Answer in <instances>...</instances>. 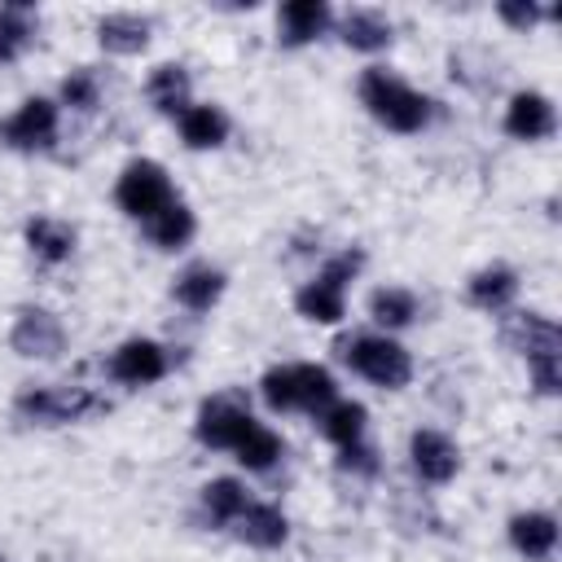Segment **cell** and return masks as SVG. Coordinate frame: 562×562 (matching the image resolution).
<instances>
[{
	"label": "cell",
	"instance_id": "6da1fadb",
	"mask_svg": "<svg viewBox=\"0 0 562 562\" xmlns=\"http://www.w3.org/2000/svg\"><path fill=\"white\" fill-rule=\"evenodd\" d=\"M360 101L369 105V114L378 119V123H386L391 132H417L422 123H426V114H430V101L426 97H417L413 88H404L395 75H386V70H364V79H360Z\"/></svg>",
	"mask_w": 562,
	"mask_h": 562
},
{
	"label": "cell",
	"instance_id": "7a4b0ae2",
	"mask_svg": "<svg viewBox=\"0 0 562 562\" xmlns=\"http://www.w3.org/2000/svg\"><path fill=\"white\" fill-rule=\"evenodd\" d=\"M263 400L281 413V408H329L334 404V378L321 364H281L263 373Z\"/></svg>",
	"mask_w": 562,
	"mask_h": 562
},
{
	"label": "cell",
	"instance_id": "3957f363",
	"mask_svg": "<svg viewBox=\"0 0 562 562\" xmlns=\"http://www.w3.org/2000/svg\"><path fill=\"white\" fill-rule=\"evenodd\" d=\"M342 356L356 373H364L369 382L378 386H404L413 378V360L400 342L391 338H356V342H342Z\"/></svg>",
	"mask_w": 562,
	"mask_h": 562
},
{
	"label": "cell",
	"instance_id": "277c9868",
	"mask_svg": "<svg viewBox=\"0 0 562 562\" xmlns=\"http://www.w3.org/2000/svg\"><path fill=\"white\" fill-rule=\"evenodd\" d=\"M114 198H119V206H123L127 215H136V220H149V215H158L167 202H176V198H171V184H167V171H162L158 162H149V158L127 162V171L119 176Z\"/></svg>",
	"mask_w": 562,
	"mask_h": 562
},
{
	"label": "cell",
	"instance_id": "5b68a950",
	"mask_svg": "<svg viewBox=\"0 0 562 562\" xmlns=\"http://www.w3.org/2000/svg\"><path fill=\"white\" fill-rule=\"evenodd\" d=\"M105 408L97 395L88 391H66V386H40V391H22L18 395V413L31 417V422H75L83 413H97Z\"/></svg>",
	"mask_w": 562,
	"mask_h": 562
},
{
	"label": "cell",
	"instance_id": "8992f818",
	"mask_svg": "<svg viewBox=\"0 0 562 562\" xmlns=\"http://www.w3.org/2000/svg\"><path fill=\"white\" fill-rule=\"evenodd\" d=\"M501 338H505L514 351H522L531 364L562 356V334H558V325L544 321V316H536V312H514V316H505V321H501Z\"/></svg>",
	"mask_w": 562,
	"mask_h": 562
},
{
	"label": "cell",
	"instance_id": "52a82bcc",
	"mask_svg": "<svg viewBox=\"0 0 562 562\" xmlns=\"http://www.w3.org/2000/svg\"><path fill=\"white\" fill-rule=\"evenodd\" d=\"M53 136H57V105L44 97L22 101L18 114L0 123V140L13 149H44V145H53Z\"/></svg>",
	"mask_w": 562,
	"mask_h": 562
},
{
	"label": "cell",
	"instance_id": "ba28073f",
	"mask_svg": "<svg viewBox=\"0 0 562 562\" xmlns=\"http://www.w3.org/2000/svg\"><path fill=\"white\" fill-rule=\"evenodd\" d=\"M255 426V417L233 400V395H215L202 404L198 413V439L211 448H237V439Z\"/></svg>",
	"mask_w": 562,
	"mask_h": 562
},
{
	"label": "cell",
	"instance_id": "9c48e42d",
	"mask_svg": "<svg viewBox=\"0 0 562 562\" xmlns=\"http://www.w3.org/2000/svg\"><path fill=\"white\" fill-rule=\"evenodd\" d=\"M61 342L66 338H61V325H57L53 312H44V307H22L18 312V321H13V351L53 360V356H61Z\"/></svg>",
	"mask_w": 562,
	"mask_h": 562
},
{
	"label": "cell",
	"instance_id": "30bf717a",
	"mask_svg": "<svg viewBox=\"0 0 562 562\" xmlns=\"http://www.w3.org/2000/svg\"><path fill=\"white\" fill-rule=\"evenodd\" d=\"M110 373H114L123 386H149V382H158V378L167 373V356H162L158 342L132 338V342H123V347L114 351Z\"/></svg>",
	"mask_w": 562,
	"mask_h": 562
},
{
	"label": "cell",
	"instance_id": "8fae6325",
	"mask_svg": "<svg viewBox=\"0 0 562 562\" xmlns=\"http://www.w3.org/2000/svg\"><path fill=\"white\" fill-rule=\"evenodd\" d=\"M408 448H413V470H417L426 483H448V479L457 474V448H452L443 435L417 430Z\"/></svg>",
	"mask_w": 562,
	"mask_h": 562
},
{
	"label": "cell",
	"instance_id": "7c38bea8",
	"mask_svg": "<svg viewBox=\"0 0 562 562\" xmlns=\"http://www.w3.org/2000/svg\"><path fill=\"white\" fill-rule=\"evenodd\" d=\"M505 132L518 136V140H540L553 132V105L540 97V92H518L509 101V114H505Z\"/></svg>",
	"mask_w": 562,
	"mask_h": 562
},
{
	"label": "cell",
	"instance_id": "4fadbf2b",
	"mask_svg": "<svg viewBox=\"0 0 562 562\" xmlns=\"http://www.w3.org/2000/svg\"><path fill=\"white\" fill-rule=\"evenodd\" d=\"M325 22H329V4L325 0H290V4H281V18H277L285 44L316 40L325 31Z\"/></svg>",
	"mask_w": 562,
	"mask_h": 562
},
{
	"label": "cell",
	"instance_id": "5bb4252c",
	"mask_svg": "<svg viewBox=\"0 0 562 562\" xmlns=\"http://www.w3.org/2000/svg\"><path fill=\"white\" fill-rule=\"evenodd\" d=\"M233 527H237V536H241L246 544H259V549H277V544L285 540V518H281L277 505H255V501H246V509L233 518Z\"/></svg>",
	"mask_w": 562,
	"mask_h": 562
},
{
	"label": "cell",
	"instance_id": "9a60e30c",
	"mask_svg": "<svg viewBox=\"0 0 562 562\" xmlns=\"http://www.w3.org/2000/svg\"><path fill=\"white\" fill-rule=\"evenodd\" d=\"M509 540H514V549L527 553V558H549L553 544H558V522H553L549 514H518V518L509 522Z\"/></svg>",
	"mask_w": 562,
	"mask_h": 562
},
{
	"label": "cell",
	"instance_id": "2e32d148",
	"mask_svg": "<svg viewBox=\"0 0 562 562\" xmlns=\"http://www.w3.org/2000/svg\"><path fill=\"white\" fill-rule=\"evenodd\" d=\"M97 35H101V48L110 53H140L149 44V22L136 13H110L97 22Z\"/></svg>",
	"mask_w": 562,
	"mask_h": 562
},
{
	"label": "cell",
	"instance_id": "e0dca14e",
	"mask_svg": "<svg viewBox=\"0 0 562 562\" xmlns=\"http://www.w3.org/2000/svg\"><path fill=\"white\" fill-rule=\"evenodd\" d=\"M145 228H149V241H154V246L176 250V246H184V241L193 237V211L180 206V202H167L158 215L145 220Z\"/></svg>",
	"mask_w": 562,
	"mask_h": 562
},
{
	"label": "cell",
	"instance_id": "ac0fdd59",
	"mask_svg": "<svg viewBox=\"0 0 562 562\" xmlns=\"http://www.w3.org/2000/svg\"><path fill=\"white\" fill-rule=\"evenodd\" d=\"M220 290H224V272H215L211 263H193V268L176 281V299H180L184 307H193V312H206V307L220 299Z\"/></svg>",
	"mask_w": 562,
	"mask_h": 562
},
{
	"label": "cell",
	"instance_id": "d6986e66",
	"mask_svg": "<svg viewBox=\"0 0 562 562\" xmlns=\"http://www.w3.org/2000/svg\"><path fill=\"white\" fill-rule=\"evenodd\" d=\"M180 132H184V145L193 149H211L228 136V119L215 110V105H193L180 114Z\"/></svg>",
	"mask_w": 562,
	"mask_h": 562
},
{
	"label": "cell",
	"instance_id": "ffe728a7",
	"mask_svg": "<svg viewBox=\"0 0 562 562\" xmlns=\"http://www.w3.org/2000/svg\"><path fill=\"white\" fill-rule=\"evenodd\" d=\"M294 307H299L307 321L334 325V321L342 316V285H334V281H325V277H316L312 285H303V290H299Z\"/></svg>",
	"mask_w": 562,
	"mask_h": 562
},
{
	"label": "cell",
	"instance_id": "44dd1931",
	"mask_svg": "<svg viewBox=\"0 0 562 562\" xmlns=\"http://www.w3.org/2000/svg\"><path fill=\"white\" fill-rule=\"evenodd\" d=\"M342 40H347L351 48L373 53V48H382V44L391 40V22H386L378 9H351V13L342 18Z\"/></svg>",
	"mask_w": 562,
	"mask_h": 562
},
{
	"label": "cell",
	"instance_id": "7402d4cb",
	"mask_svg": "<svg viewBox=\"0 0 562 562\" xmlns=\"http://www.w3.org/2000/svg\"><path fill=\"white\" fill-rule=\"evenodd\" d=\"M149 101H154V110H162V114H184L189 75H184L180 66H154V75H149Z\"/></svg>",
	"mask_w": 562,
	"mask_h": 562
},
{
	"label": "cell",
	"instance_id": "603a6c76",
	"mask_svg": "<svg viewBox=\"0 0 562 562\" xmlns=\"http://www.w3.org/2000/svg\"><path fill=\"white\" fill-rule=\"evenodd\" d=\"M26 241H31L35 255H44L48 263H57V259H66L75 250V228L61 224V220H44L40 215V220L26 224Z\"/></svg>",
	"mask_w": 562,
	"mask_h": 562
},
{
	"label": "cell",
	"instance_id": "cb8c5ba5",
	"mask_svg": "<svg viewBox=\"0 0 562 562\" xmlns=\"http://www.w3.org/2000/svg\"><path fill=\"white\" fill-rule=\"evenodd\" d=\"M514 290H518V277L509 268H483L470 277V303H479V307H505L514 299Z\"/></svg>",
	"mask_w": 562,
	"mask_h": 562
},
{
	"label": "cell",
	"instance_id": "d4e9b609",
	"mask_svg": "<svg viewBox=\"0 0 562 562\" xmlns=\"http://www.w3.org/2000/svg\"><path fill=\"white\" fill-rule=\"evenodd\" d=\"M26 0H9V4H0V61H9V57H18L22 53V44L31 40V18H26Z\"/></svg>",
	"mask_w": 562,
	"mask_h": 562
},
{
	"label": "cell",
	"instance_id": "484cf974",
	"mask_svg": "<svg viewBox=\"0 0 562 562\" xmlns=\"http://www.w3.org/2000/svg\"><path fill=\"white\" fill-rule=\"evenodd\" d=\"M233 452H237V461H241V465H250V470H268V465L281 457V439H277L268 426H259V422H255V426L237 439V448H233Z\"/></svg>",
	"mask_w": 562,
	"mask_h": 562
},
{
	"label": "cell",
	"instance_id": "4316f807",
	"mask_svg": "<svg viewBox=\"0 0 562 562\" xmlns=\"http://www.w3.org/2000/svg\"><path fill=\"white\" fill-rule=\"evenodd\" d=\"M321 430L334 439V443H342V448H351L356 439H360V430H364V408L360 404H329L325 408V417H321Z\"/></svg>",
	"mask_w": 562,
	"mask_h": 562
},
{
	"label": "cell",
	"instance_id": "83f0119b",
	"mask_svg": "<svg viewBox=\"0 0 562 562\" xmlns=\"http://www.w3.org/2000/svg\"><path fill=\"white\" fill-rule=\"evenodd\" d=\"M202 501H206V509H211L215 522H233V518L246 509V492H241V483H233V479L206 483V487H202Z\"/></svg>",
	"mask_w": 562,
	"mask_h": 562
},
{
	"label": "cell",
	"instance_id": "f1b7e54d",
	"mask_svg": "<svg viewBox=\"0 0 562 562\" xmlns=\"http://www.w3.org/2000/svg\"><path fill=\"white\" fill-rule=\"evenodd\" d=\"M369 312H373L378 325H408L417 316V303H413L408 290H373Z\"/></svg>",
	"mask_w": 562,
	"mask_h": 562
},
{
	"label": "cell",
	"instance_id": "f546056e",
	"mask_svg": "<svg viewBox=\"0 0 562 562\" xmlns=\"http://www.w3.org/2000/svg\"><path fill=\"white\" fill-rule=\"evenodd\" d=\"M61 97L66 105H79V110H92L97 105V75L83 66V70H70L66 83H61Z\"/></svg>",
	"mask_w": 562,
	"mask_h": 562
},
{
	"label": "cell",
	"instance_id": "4dcf8cb0",
	"mask_svg": "<svg viewBox=\"0 0 562 562\" xmlns=\"http://www.w3.org/2000/svg\"><path fill=\"white\" fill-rule=\"evenodd\" d=\"M501 18H505L509 26H518V31H527V26L540 18V9H536V4H518V0H505V4H501Z\"/></svg>",
	"mask_w": 562,
	"mask_h": 562
},
{
	"label": "cell",
	"instance_id": "1f68e13d",
	"mask_svg": "<svg viewBox=\"0 0 562 562\" xmlns=\"http://www.w3.org/2000/svg\"><path fill=\"white\" fill-rule=\"evenodd\" d=\"M0 562H4V558H0Z\"/></svg>",
	"mask_w": 562,
	"mask_h": 562
}]
</instances>
